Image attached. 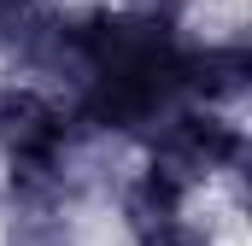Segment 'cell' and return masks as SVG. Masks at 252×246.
Returning a JSON list of instances; mask_svg holds the SVG:
<instances>
[{"mask_svg": "<svg viewBox=\"0 0 252 246\" xmlns=\"http://www.w3.org/2000/svg\"><path fill=\"white\" fill-rule=\"evenodd\" d=\"M18 246H64V235L47 229V223H24V229H18Z\"/></svg>", "mask_w": 252, "mask_h": 246, "instance_id": "obj_1", "label": "cell"}]
</instances>
